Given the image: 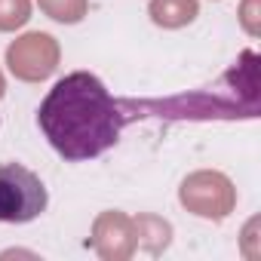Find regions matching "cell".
I'll list each match as a JSON object with an SVG mask.
<instances>
[{"label":"cell","mask_w":261,"mask_h":261,"mask_svg":"<svg viewBox=\"0 0 261 261\" xmlns=\"http://www.w3.org/2000/svg\"><path fill=\"white\" fill-rule=\"evenodd\" d=\"M123 123L126 117L120 105L89 71H74L56 80L37 108L40 133L68 163H86L111 151L120 142Z\"/></svg>","instance_id":"6da1fadb"},{"label":"cell","mask_w":261,"mask_h":261,"mask_svg":"<svg viewBox=\"0 0 261 261\" xmlns=\"http://www.w3.org/2000/svg\"><path fill=\"white\" fill-rule=\"evenodd\" d=\"M49 194L40 175L22 163H0V221L28 224L46 212Z\"/></svg>","instance_id":"7a4b0ae2"}]
</instances>
